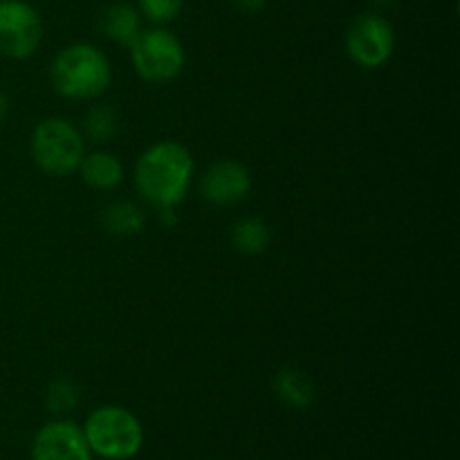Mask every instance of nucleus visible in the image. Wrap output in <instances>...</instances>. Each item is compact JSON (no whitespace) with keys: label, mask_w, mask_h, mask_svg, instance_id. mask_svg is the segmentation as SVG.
Masks as SVG:
<instances>
[{"label":"nucleus","mask_w":460,"mask_h":460,"mask_svg":"<svg viewBox=\"0 0 460 460\" xmlns=\"http://www.w3.org/2000/svg\"><path fill=\"white\" fill-rule=\"evenodd\" d=\"M193 169V155L182 142L162 139L137 157L133 182L139 198L157 211L175 209L187 198Z\"/></svg>","instance_id":"f257e3e1"},{"label":"nucleus","mask_w":460,"mask_h":460,"mask_svg":"<svg viewBox=\"0 0 460 460\" xmlns=\"http://www.w3.org/2000/svg\"><path fill=\"white\" fill-rule=\"evenodd\" d=\"M111 61L93 43L66 45L49 66L52 88L72 102H93L102 97L111 88Z\"/></svg>","instance_id":"f03ea898"},{"label":"nucleus","mask_w":460,"mask_h":460,"mask_svg":"<svg viewBox=\"0 0 460 460\" xmlns=\"http://www.w3.org/2000/svg\"><path fill=\"white\" fill-rule=\"evenodd\" d=\"M81 429L90 452L103 460H130L144 445L142 420L119 404H103L90 411Z\"/></svg>","instance_id":"7ed1b4c3"},{"label":"nucleus","mask_w":460,"mask_h":460,"mask_svg":"<svg viewBox=\"0 0 460 460\" xmlns=\"http://www.w3.org/2000/svg\"><path fill=\"white\" fill-rule=\"evenodd\" d=\"M31 157L43 173L63 178L79 171L85 155L81 130L66 117H48L31 133Z\"/></svg>","instance_id":"20e7f679"},{"label":"nucleus","mask_w":460,"mask_h":460,"mask_svg":"<svg viewBox=\"0 0 460 460\" xmlns=\"http://www.w3.org/2000/svg\"><path fill=\"white\" fill-rule=\"evenodd\" d=\"M135 75L146 84L164 85L178 79L184 67V45L166 27H148L128 48Z\"/></svg>","instance_id":"39448f33"},{"label":"nucleus","mask_w":460,"mask_h":460,"mask_svg":"<svg viewBox=\"0 0 460 460\" xmlns=\"http://www.w3.org/2000/svg\"><path fill=\"white\" fill-rule=\"evenodd\" d=\"M346 54L353 63L367 70L385 66L395 49V30L382 13L364 12L350 21L344 36Z\"/></svg>","instance_id":"423d86ee"},{"label":"nucleus","mask_w":460,"mask_h":460,"mask_svg":"<svg viewBox=\"0 0 460 460\" xmlns=\"http://www.w3.org/2000/svg\"><path fill=\"white\" fill-rule=\"evenodd\" d=\"M43 18L25 0H0V54L30 58L43 40Z\"/></svg>","instance_id":"0eeeda50"},{"label":"nucleus","mask_w":460,"mask_h":460,"mask_svg":"<svg viewBox=\"0 0 460 460\" xmlns=\"http://www.w3.org/2000/svg\"><path fill=\"white\" fill-rule=\"evenodd\" d=\"M31 460H93L84 429L76 422L58 418L40 427L31 438Z\"/></svg>","instance_id":"6e6552de"},{"label":"nucleus","mask_w":460,"mask_h":460,"mask_svg":"<svg viewBox=\"0 0 460 460\" xmlns=\"http://www.w3.org/2000/svg\"><path fill=\"white\" fill-rule=\"evenodd\" d=\"M200 196L214 207H234L250 196L252 175L243 162L223 157L216 160L209 169L202 173Z\"/></svg>","instance_id":"1a4fd4ad"},{"label":"nucleus","mask_w":460,"mask_h":460,"mask_svg":"<svg viewBox=\"0 0 460 460\" xmlns=\"http://www.w3.org/2000/svg\"><path fill=\"white\" fill-rule=\"evenodd\" d=\"M142 13L130 3H111L99 16V30L115 45L128 49L142 34Z\"/></svg>","instance_id":"9d476101"},{"label":"nucleus","mask_w":460,"mask_h":460,"mask_svg":"<svg viewBox=\"0 0 460 460\" xmlns=\"http://www.w3.org/2000/svg\"><path fill=\"white\" fill-rule=\"evenodd\" d=\"M84 182L94 191H112L124 180V164L119 157L108 151H93L84 155L79 164Z\"/></svg>","instance_id":"9b49d317"},{"label":"nucleus","mask_w":460,"mask_h":460,"mask_svg":"<svg viewBox=\"0 0 460 460\" xmlns=\"http://www.w3.org/2000/svg\"><path fill=\"white\" fill-rule=\"evenodd\" d=\"M102 227L111 236H135V234H142L144 227H146V214L133 200L111 202L102 211Z\"/></svg>","instance_id":"f8f14e48"},{"label":"nucleus","mask_w":460,"mask_h":460,"mask_svg":"<svg viewBox=\"0 0 460 460\" xmlns=\"http://www.w3.org/2000/svg\"><path fill=\"white\" fill-rule=\"evenodd\" d=\"M274 391L290 409H308L314 402V382L299 368H281L274 377Z\"/></svg>","instance_id":"ddd939ff"},{"label":"nucleus","mask_w":460,"mask_h":460,"mask_svg":"<svg viewBox=\"0 0 460 460\" xmlns=\"http://www.w3.org/2000/svg\"><path fill=\"white\" fill-rule=\"evenodd\" d=\"M272 243V232L261 218H238L232 225V245L238 254L259 256Z\"/></svg>","instance_id":"4468645a"},{"label":"nucleus","mask_w":460,"mask_h":460,"mask_svg":"<svg viewBox=\"0 0 460 460\" xmlns=\"http://www.w3.org/2000/svg\"><path fill=\"white\" fill-rule=\"evenodd\" d=\"M85 137L93 144H111L119 133V112L112 103H97L88 111L84 121Z\"/></svg>","instance_id":"2eb2a0df"},{"label":"nucleus","mask_w":460,"mask_h":460,"mask_svg":"<svg viewBox=\"0 0 460 460\" xmlns=\"http://www.w3.org/2000/svg\"><path fill=\"white\" fill-rule=\"evenodd\" d=\"M79 386L72 380H67V377H58L45 391V407L54 416H66V413H70L79 404Z\"/></svg>","instance_id":"dca6fc26"},{"label":"nucleus","mask_w":460,"mask_h":460,"mask_svg":"<svg viewBox=\"0 0 460 460\" xmlns=\"http://www.w3.org/2000/svg\"><path fill=\"white\" fill-rule=\"evenodd\" d=\"M137 9L144 21L164 27L182 13L184 0H137Z\"/></svg>","instance_id":"f3484780"},{"label":"nucleus","mask_w":460,"mask_h":460,"mask_svg":"<svg viewBox=\"0 0 460 460\" xmlns=\"http://www.w3.org/2000/svg\"><path fill=\"white\" fill-rule=\"evenodd\" d=\"M229 3H232L236 9H241V12L256 13V12H263L268 0H229Z\"/></svg>","instance_id":"a211bd4d"},{"label":"nucleus","mask_w":460,"mask_h":460,"mask_svg":"<svg viewBox=\"0 0 460 460\" xmlns=\"http://www.w3.org/2000/svg\"><path fill=\"white\" fill-rule=\"evenodd\" d=\"M7 99H4V94L0 93V121H3V117L7 115Z\"/></svg>","instance_id":"6ab92c4d"},{"label":"nucleus","mask_w":460,"mask_h":460,"mask_svg":"<svg viewBox=\"0 0 460 460\" xmlns=\"http://www.w3.org/2000/svg\"><path fill=\"white\" fill-rule=\"evenodd\" d=\"M373 3H376L377 7H391V4H394L395 0H373Z\"/></svg>","instance_id":"aec40b11"}]
</instances>
